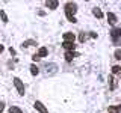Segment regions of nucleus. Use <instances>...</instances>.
I'll list each match as a JSON object with an SVG mask.
<instances>
[{"label":"nucleus","mask_w":121,"mask_h":113,"mask_svg":"<svg viewBox=\"0 0 121 113\" xmlns=\"http://www.w3.org/2000/svg\"><path fill=\"white\" fill-rule=\"evenodd\" d=\"M111 36L113 39V44H117V45L121 44V29H113L111 32Z\"/></svg>","instance_id":"obj_1"},{"label":"nucleus","mask_w":121,"mask_h":113,"mask_svg":"<svg viewBox=\"0 0 121 113\" xmlns=\"http://www.w3.org/2000/svg\"><path fill=\"white\" fill-rule=\"evenodd\" d=\"M76 11H77V5L76 3H67V6H65V14L67 15H71V17H74V14H76Z\"/></svg>","instance_id":"obj_2"},{"label":"nucleus","mask_w":121,"mask_h":113,"mask_svg":"<svg viewBox=\"0 0 121 113\" xmlns=\"http://www.w3.org/2000/svg\"><path fill=\"white\" fill-rule=\"evenodd\" d=\"M14 85H15V88H17L18 93H20V95H24V85H23V81L18 77L14 78Z\"/></svg>","instance_id":"obj_3"},{"label":"nucleus","mask_w":121,"mask_h":113,"mask_svg":"<svg viewBox=\"0 0 121 113\" xmlns=\"http://www.w3.org/2000/svg\"><path fill=\"white\" fill-rule=\"evenodd\" d=\"M58 71V65L56 63H47L45 65V73L47 74H55Z\"/></svg>","instance_id":"obj_4"},{"label":"nucleus","mask_w":121,"mask_h":113,"mask_svg":"<svg viewBox=\"0 0 121 113\" xmlns=\"http://www.w3.org/2000/svg\"><path fill=\"white\" fill-rule=\"evenodd\" d=\"M64 41H67V42H74V33H71V32L64 33Z\"/></svg>","instance_id":"obj_5"},{"label":"nucleus","mask_w":121,"mask_h":113,"mask_svg":"<svg viewBox=\"0 0 121 113\" xmlns=\"http://www.w3.org/2000/svg\"><path fill=\"white\" fill-rule=\"evenodd\" d=\"M35 109H36V110L39 112V113H48V110H47V109H45L44 105L39 103V101H36V103H35Z\"/></svg>","instance_id":"obj_6"},{"label":"nucleus","mask_w":121,"mask_h":113,"mask_svg":"<svg viewBox=\"0 0 121 113\" xmlns=\"http://www.w3.org/2000/svg\"><path fill=\"white\" fill-rule=\"evenodd\" d=\"M45 5H47V8H48V9H56L59 3L56 2V0H50V2H45Z\"/></svg>","instance_id":"obj_7"},{"label":"nucleus","mask_w":121,"mask_h":113,"mask_svg":"<svg viewBox=\"0 0 121 113\" xmlns=\"http://www.w3.org/2000/svg\"><path fill=\"white\" fill-rule=\"evenodd\" d=\"M76 56H77V53H74V51H67L65 53V59L68 60V62H71L73 57H76Z\"/></svg>","instance_id":"obj_8"},{"label":"nucleus","mask_w":121,"mask_h":113,"mask_svg":"<svg viewBox=\"0 0 121 113\" xmlns=\"http://www.w3.org/2000/svg\"><path fill=\"white\" fill-rule=\"evenodd\" d=\"M64 48H67V50L68 51H71V50H74V47H76V45H74V42H67V41H64Z\"/></svg>","instance_id":"obj_9"},{"label":"nucleus","mask_w":121,"mask_h":113,"mask_svg":"<svg viewBox=\"0 0 121 113\" xmlns=\"http://www.w3.org/2000/svg\"><path fill=\"white\" fill-rule=\"evenodd\" d=\"M108 110H109V113H120L121 112V105H111Z\"/></svg>","instance_id":"obj_10"},{"label":"nucleus","mask_w":121,"mask_h":113,"mask_svg":"<svg viewBox=\"0 0 121 113\" xmlns=\"http://www.w3.org/2000/svg\"><path fill=\"white\" fill-rule=\"evenodd\" d=\"M36 56H38V57H39V59H41V57H45V56H47V48H45V47H41Z\"/></svg>","instance_id":"obj_11"},{"label":"nucleus","mask_w":121,"mask_h":113,"mask_svg":"<svg viewBox=\"0 0 121 113\" xmlns=\"http://www.w3.org/2000/svg\"><path fill=\"white\" fill-rule=\"evenodd\" d=\"M108 20H109V23H111V24H115V23H117V15L112 14V12H109V14H108Z\"/></svg>","instance_id":"obj_12"},{"label":"nucleus","mask_w":121,"mask_h":113,"mask_svg":"<svg viewBox=\"0 0 121 113\" xmlns=\"http://www.w3.org/2000/svg\"><path fill=\"white\" fill-rule=\"evenodd\" d=\"M92 14L95 15L97 18H101V17H103V12H101V11L98 9V8H94V9H92Z\"/></svg>","instance_id":"obj_13"},{"label":"nucleus","mask_w":121,"mask_h":113,"mask_svg":"<svg viewBox=\"0 0 121 113\" xmlns=\"http://www.w3.org/2000/svg\"><path fill=\"white\" fill-rule=\"evenodd\" d=\"M9 113H21V109L15 107V105H12V107L9 109Z\"/></svg>","instance_id":"obj_14"},{"label":"nucleus","mask_w":121,"mask_h":113,"mask_svg":"<svg viewBox=\"0 0 121 113\" xmlns=\"http://www.w3.org/2000/svg\"><path fill=\"white\" fill-rule=\"evenodd\" d=\"M30 73H32L33 75H36L39 71H38V68H36V65H30Z\"/></svg>","instance_id":"obj_15"},{"label":"nucleus","mask_w":121,"mask_h":113,"mask_svg":"<svg viewBox=\"0 0 121 113\" xmlns=\"http://www.w3.org/2000/svg\"><path fill=\"white\" fill-rule=\"evenodd\" d=\"M30 45H35V41H24V42H23V47H30Z\"/></svg>","instance_id":"obj_16"},{"label":"nucleus","mask_w":121,"mask_h":113,"mask_svg":"<svg viewBox=\"0 0 121 113\" xmlns=\"http://www.w3.org/2000/svg\"><path fill=\"white\" fill-rule=\"evenodd\" d=\"M0 17H2V20L8 23V17H6V14H5V11H0Z\"/></svg>","instance_id":"obj_17"},{"label":"nucleus","mask_w":121,"mask_h":113,"mask_svg":"<svg viewBox=\"0 0 121 113\" xmlns=\"http://www.w3.org/2000/svg\"><path fill=\"white\" fill-rule=\"evenodd\" d=\"M120 71H121V66H113V68H112V73H113V74H118Z\"/></svg>","instance_id":"obj_18"},{"label":"nucleus","mask_w":121,"mask_h":113,"mask_svg":"<svg viewBox=\"0 0 121 113\" xmlns=\"http://www.w3.org/2000/svg\"><path fill=\"white\" fill-rule=\"evenodd\" d=\"M115 59H120L121 60V50H120V48L115 51Z\"/></svg>","instance_id":"obj_19"},{"label":"nucleus","mask_w":121,"mask_h":113,"mask_svg":"<svg viewBox=\"0 0 121 113\" xmlns=\"http://www.w3.org/2000/svg\"><path fill=\"white\" fill-rule=\"evenodd\" d=\"M79 39H80V42H85V39H86V35H85V33H82V35L79 36Z\"/></svg>","instance_id":"obj_20"},{"label":"nucleus","mask_w":121,"mask_h":113,"mask_svg":"<svg viewBox=\"0 0 121 113\" xmlns=\"http://www.w3.org/2000/svg\"><path fill=\"white\" fill-rule=\"evenodd\" d=\"M109 81H111V89H113V88H115V83H113V78H112V77H109Z\"/></svg>","instance_id":"obj_21"},{"label":"nucleus","mask_w":121,"mask_h":113,"mask_svg":"<svg viewBox=\"0 0 121 113\" xmlns=\"http://www.w3.org/2000/svg\"><path fill=\"white\" fill-rule=\"evenodd\" d=\"M3 109H5V107H3V104H2V103H0V113H2V112H3Z\"/></svg>","instance_id":"obj_22"},{"label":"nucleus","mask_w":121,"mask_h":113,"mask_svg":"<svg viewBox=\"0 0 121 113\" xmlns=\"http://www.w3.org/2000/svg\"><path fill=\"white\" fill-rule=\"evenodd\" d=\"M3 51V45H0V53H2Z\"/></svg>","instance_id":"obj_23"}]
</instances>
